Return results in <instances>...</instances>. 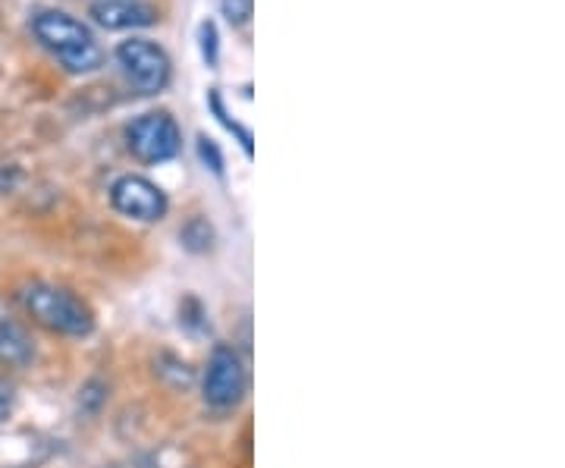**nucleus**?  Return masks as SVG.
<instances>
[{
  "mask_svg": "<svg viewBox=\"0 0 565 468\" xmlns=\"http://www.w3.org/2000/svg\"><path fill=\"white\" fill-rule=\"evenodd\" d=\"M20 296V306L25 308V315L41 325L51 333H61V337H88L95 330V315L92 308L82 302L73 289L57 284H25L17 292Z\"/></svg>",
  "mask_w": 565,
  "mask_h": 468,
  "instance_id": "f257e3e1",
  "label": "nucleus"
},
{
  "mask_svg": "<svg viewBox=\"0 0 565 468\" xmlns=\"http://www.w3.org/2000/svg\"><path fill=\"white\" fill-rule=\"evenodd\" d=\"M32 32L70 73H92L102 66L104 54L95 35L88 32V25H82L79 20L66 17L61 10L39 13L32 20Z\"/></svg>",
  "mask_w": 565,
  "mask_h": 468,
  "instance_id": "f03ea898",
  "label": "nucleus"
},
{
  "mask_svg": "<svg viewBox=\"0 0 565 468\" xmlns=\"http://www.w3.org/2000/svg\"><path fill=\"white\" fill-rule=\"evenodd\" d=\"M117 63L139 95H158L170 85V76H173V63L167 57V51L148 39L122 41L117 47Z\"/></svg>",
  "mask_w": 565,
  "mask_h": 468,
  "instance_id": "7ed1b4c3",
  "label": "nucleus"
},
{
  "mask_svg": "<svg viewBox=\"0 0 565 468\" xmlns=\"http://www.w3.org/2000/svg\"><path fill=\"white\" fill-rule=\"evenodd\" d=\"M126 145L141 163H163L180 155L182 132L170 114L151 110L126 126Z\"/></svg>",
  "mask_w": 565,
  "mask_h": 468,
  "instance_id": "20e7f679",
  "label": "nucleus"
},
{
  "mask_svg": "<svg viewBox=\"0 0 565 468\" xmlns=\"http://www.w3.org/2000/svg\"><path fill=\"white\" fill-rule=\"evenodd\" d=\"M204 403L214 408H233L245 393V365L233 347H214L204 368Z\"/></svg>",
  "mask_w": 565,
  "mask_h": 468,
  "instance_id": "39448f33",
  "label": "nucleus"
},
{
  "mask_svg": "<svg viewBox=\"0 0 565 468\" xmlns=\"http://www.w3.org/2000/svg\"><path fill=\"white\" fill-rule=\"evenodd\" d=\"M110 202L120 214L132 217V221H141V224L161 221L167 208H170L161 185L145 180V177H136V173H126L110 185Z\"/></svg>",
  "mask_w": 565,
  "mask_h": 468,
  "instance_id": "423d86ee",
  "label": "nucleus"
},
{
  "mask_svg": "<svg viewBox=\"0 0 565 468\" xmlns=\"http://www.w3.org/2000/svg\"><path fill=\"white\" fill-rule=\"evenodd\" d=\"M92 20L110 29V32H122V29H145L158 22V10L148 0H92L88 3Z\"/></svg>",
  "mask_w": 565,
  "mask_h": 468,
  "instance_id": "0eeeda50",
  "label": "nucleus"
},
{
  "mask_svg": "<svg viewBox=\"0 0 565 468\" xmlns=\"http://www.w3.org/2000/svg\"><path fill=\"white\" fill-rule=\"evenodd\" d=\"M35 359V343L20 318L0 308V365L25 368Z\"/></svg>",
  "mask_w": 565,
  "mask_h": 468,
  "instance_id": "6e6552de",
  "label": "nucleus"
},
{
  "mask_svg": "<svg viewBox=\"0 0 565 468\" xmlns=\"http://www.w3.org/2000/svg\"><path fill=\"white\" fill-rule=\"evenodd\" d=\"M180 240L185 248L204 252V248H211V243H214V230H211V224H207L204 217H192V221L180 230Z\"/></svg>",
  "mask_w": 565,
  "mask_h": 468,
  "instance_id": "1a4fd4ad",
  "label": "nucleus"
},
{
  "mask_svg": "<svg viewBox=\"0 0 565 468\" xmlns=\"http://www.w3.org/2000/svg\"><path fill=\"white\" fill-rule=\"evenodd\" d=\"M199 41H202V57L207 66H217V57H221V35H217V25L211 20H204L199 25Z\"/></svg>",
  "mask_w": 565,
  "mask_h": 468,
  "instance_id": "9d476101",
  "label": "nucleus"
},
{
  "mask_svg": "<svg viewBox=\"0 0 565 468\" xmlns=\"http://www.w3.org/2000/svg\"><path fill=\"white\" fill-rule=\"evenodd\" d=\"M211 110H214V114H217V120H221L223 126H226V129H230V132H236V136H239V142H243L245 155H252V132H248V129H243V126H239V123H236V120H230V114H226V110H223L221 92H217V88H214V92H211Z\"/></svg>",
  "mask_w": 565,
  "mask_h": 468,
  "instance_id": "9b49d317",
  "label": "nucleus"
},
{
  "mask_svg": "<svg viewBox=\"0 0 565 468\" xmlns=\"http://www.w3.org/2000/svg\"><path fill=\"white\" fill-rule=\"evenodd\" d=\"M221 10L230 25H245V22L252 20L255 0H221Z\"/></svg>",
  "mask_w": 565,
  "mask_h": 468,
  "instance_id": "f8f14e48",
  "label": "nucleus"
},
{
  "mask_svg": "<svg viewBox=\"0 0 565 468\" xmlns=\"http://www.w3.org/2000/svg\"><path fill=\"white\" fill-rule=\"evenodd\" d=\"M199 158H202L217 177L223 173V155H221V148H217V142H211V139H199Z\"/></svg>",
  "mask_w": 565,
  "mask_h": 468,
  "instance_id": "ddd939ff",
  "label": "nucleus"
},
{
  "mask_svg": "<svg viewBox=\"0 0 565 468\" xmlns=\"http://www.w3.org/2000/svg\"><path fill=\"white\" fill-rule=\"evenodd\" d=\"M7 408H10V396H0V418L7 415Z\"/></svg>",
  "mask_w": 565,
  "mask_h": 468,
  "instance_id": "4468645a",
  "label": "nucleus"
}]
</instances>
